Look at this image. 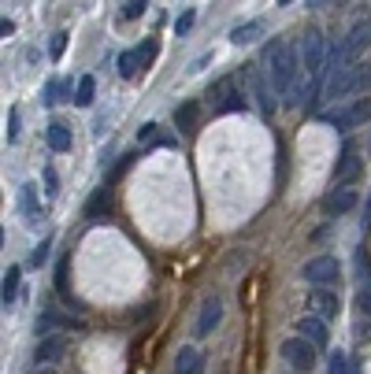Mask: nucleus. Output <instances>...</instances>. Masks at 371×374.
<instances>
[{"label": "nucleus", "instance_id": "obj_1", "mask_svg": "<svg viewBox=\"0 0 371 374\" xmlns=\"http://www.w3.org/2000/svg\"><path fill=\"white\" fill-rule=\"evenodd\" d=\"M267 82H271V89H275L278 97H289L294 93V82H297V71H301V63H297V52H294V45L289 41H278L275 49H271V56H267Z\"/></svg>", "mask_w": 371, "mask_h": 374}, {"label": "nucleus", "instance_id": "obj_2", "mask_svg": "<svg viewBox=\"0 0 371 374\" xmlns=\"http://www.w3.org/2000/svg\"><path fill=\"white\" fill-rule=\"evenodd\" d=\"M327 60H331V52H327L323 34L320 30H309V34H304V41H301V67L312 75L315 89L323 86V78H327Z\"/></svg>", "mask_w": 371, "mask_h": 374}, {"label": "nucleus", "instance_id": "obj_3", "mask_svg": "<svg viewBox=\"0 0 371 374\" xmlns=\"http://www.w3.org/2000/svg\"><path fill=\"white\" fill-rule=\"evenodd\" d=\"M208 100H212V112H215V115H227V112H246V108H249L246 93H241V89L234 86V78H227V75H223V78L215 82L212 89H208Z\"/></svg>", "mask_w": 371, "mask_h": 374}, {"label": "nucleus", "instance_id": "obj_4", "mask_svg": "<svg viewBox=\"0 0 371 374\" xmlns=\"http://www.w3.org/2000/svg\"><path fill=\"white\" fill-rule=\"evenodd\" d=\"M368 119H371V100L360 97V100H352L349 108H338V112H331L327 123L334 126V130H357V126H364Z\"/></svg>", "mask_w": 371, "mask_h": 374}, {"label": "nucleus", "instance_id": "obj_5", "mask_svg": "<svg viewBox=\"0 0 371 374\" xmlns=\"http://www.w3.org/2000/svg\"><path fill=\"white\" fill-rule=\"evenodd\" d=\"M283 360H286L294 371L309 374V371L315 367V345L304 341V337H286V341H283Z\"/></svg>", "mask_w": 371, "mask_h": 374}, {"label": "nucleus", "instance_id": "obj_6", "mask_svg": "<svg viewBox=\"0 0 371 374\" xmlns=\"http://www.w3.org/2000/svg\"><path fill=\"white\" fill-rule=\"evenodd\" d=\"M301 278H304V282H312L315 289H320V286L327 289V286H334V282L342 278V267H338V260H334V256H315V260L304 263Z\"/></svg>", "mask_w": 371, "mask_h": 374}, {"label": "nucleus", "instance_id": "obj_7", "mask_svg": "<svg viewBox=\"0 0 371 374\" xmlns=\"http://www.w3.org/2000/svg\"><path fill=\"white\" fill-rule=\"evenodd\" d=\"M357 82H360V63L342 67V71H331L327 82H323V97H327V100H342V97H349L352 89H357Z\"/></svg>", "mask_w": 371, "mask_h": 374}, {"label": "nucleus", "instance_id": "obj_8", "mask_svg": "<svg viewBox=\"0 0 371 374\" xmlns=\"http://www.w3.org/2000/svg\"><path fill=\"white\" fill-rule=\"evenodd\" d=\"M357 204H360V193H357V189H349V186H334L331 193L323 197V212L334 215V219H338V215H349Z\"/></svg>", "mask_w": 371, "mask_h": 374}, {"label": "nucleus", "instance_id": "obj_9", "mask_svg": "<svg viewBox=\"0 0 371 374\" xmlns=\"http://www.w3.org/2000/svg\"><path fill=\"white\" fill-rule=\"evenodd\" d=\"M360 156H357V149H352V141L342 149V160L334 163V186H349V182H357V175H360Z\"/></svg>", "mask_w": 371, "mask_h": 374}, {"label": "nucleus", "instance_id": "obj_10", "mask_svg": "<svg viewBox=\"0 0 371 374\" xmlns=\"http://www.w3.org/2000/svg\"><path fill=\"white\" fill-rule=\"evenodd\" d=\"M63 352H67V337L45 334L38 341V349H34V363H38V367H49V363H56Z\"/></svg>", "mask_w": 371, "mask_h": 374}, {"label": "nucleus", "instance_id": "obj_11", "mask_svg": "<svg viewBox=\"0 0 371 374\" xmlns=\"http://www.w3.org/2000/svg\"><path fill=\"white\" fill-rule=\"evenodd\" d=\"M297 334H301L304 341H312L315 349L327 345V326H323L320 315H301V319H297Z\"/></svg>", "mask_w": 371, "mask_h": 374}, {"label": "nucleus", "instance_id": "obj_12", "mask_svg": "<svg viewBox=\"0 0 371 374\" xmlns=\"http://www.w3.org/2000/svg\"><path fill=\"white\" fill-rule=\"evenodd\" d=\"M219 319H223V304L215 297H208L201 304V319H197V337H208L215 326H219Z\"/></svg>", "mask_w": 371, "mask_h": 374}, {"label": "nucleus", "instance_id": "obj_13", "mask_svg": "<svg viewBox=\"0 0 371 374\" xmlns=\"http://www.w3.org/2000/svg\"><path fill=\"white\" fill-rule=\"evenodd\" d=\"M312 308H315V315H320V319H338V312H342L338 293H334V289H323V286L312 293Z\"/></svg>", "mask_w": 371, "mask_h": 374}, {"label": "nucleus", "instance_id": "obj_14", "mask_svg": "<svg viewBox=\"0 0 371 374\" xmlns=\"http://www.w3.org/2000/svg\"><path fill=\"white\" fill-rule=\"evenodd\" d=\"M197 123H201V104H197V100H186L175 112V126L178 130H197Z\"/></svg>", "mask_w": 371, "mask_h": 374}, {"label": "nucleus", "instance_id": "obj_15", "mask_svg": "<svg viewBox=\"0 0 371 374\" xmlns=\"http://www.w3.org/2000/svg\"><path fill=\"white\" fill-rule=\"evenodd\" d=\"M19 208L26 215H30V223H38L41 219V204H38V186L34 182H26V186L19 189Z\"/></svg>", "mask_w": 371, "mask_h": 374}, {"label": "nucleus", "instance_id": "obj_16", "mask_svg": "<svg viewBox=\"0 0 371 374\" xmlns=\"http://www.w3.org/2000/svg\"><path fill=\"white\" fill-rule=\"evenodd\" d=\"M71 141H75V138H71V126L67 123H52L49 126V149L52 152H67Z\"/></svg>", "mask_w": 371, "mask_h": 374}, {"label": "nucleus", "instance_id": "obj_17", "mask_svg": "<svg viewBox=\"0 0 371 374\" xmlns=\"http://www.w3.org/2000/svg\"><path fill=\"white\" fill-rule=\"evenodd\" d=\"M201 352L197 349H182L178 352V360H175V374H201Z\"/></svg>", "mask_w": 371, "mask_h": 374}, {"label": "nucleus", "instance_id": "obj_18", "mask_svg": "<svg viewBox=\"0 0 371 374\" xmlns=\"http://www.w3.org/2000/svg\"><path fill=\"white\" fill-rule=\"evenodd\" d=\"M93 97H97V78L93 75H82V78H78V86H75V104L78 108H89V104H93Z\"/></svg>", "mask_w": 371, "mask_h": 374}, {"label": "nucleus", "instance_id": "obj_19", "mask_svg": "<svg viewBox=\"0 0 371 374\" xmlns=\"http://www.w3.org/2000/svg\"><path fill=\"white\" fill-rule=\"evenodd\" d=\"M256 38H264V23H246V26H234L230 30L234 45H252Z\"/></svg>", "mask_w": 371, "mask_h": 374}, {"label": "nucleus", "instance_id": "obj_20", "mask_svg": "<svg viewBox=\"0 0 371 374\" xmlns=\"http://www.w3.org/2000/svg\"><path fill=\"white\" fill-rule=\"evenodd\" d=\"M86 215L89 219H104L108 215V189H97V193L86 200Z\"/></svg>", "mask_w": 371, "mask_h": 374}, {"label": "nucleus", "instance_id": "obj_21", "mask_svg": "<svg viewBox=\"0 0 371 374\" xmlns=\"http://www.w3.org/2000/svg\"><path fill=\"white\" fill-rule=\"evenodd\" d=\"M15 293H19V267H8L4 271V308H12V300H15Z\"/></svg>", "mask_w": 371, "mask_h": 374}, {"label": "nucleus", "instance_id": "obj_22", "mask_svg": "<svg viewBox=\"0 0 371 374\" xmlns=\"http://www.w3.org/2000/svg\"><path fill=\"white\" fill-rule=\"evenodd\" d=\"M138 71H141V56H138V49L123 52V56H119V75H123V78H134Z\"/></svg>", "mask_w": 371, "mask_h": 374}, {"label": "nucleus", "instance_id": "obj_23", "mask_svg": "<svg viewBox=\"0 0 371 374\" xmlns=\"http://www.w3.org/2000/svg\"><path fill=\"white\" fill-rule=\"evenodd\" d=\"M138 138H141V145H175L171 138H164V134H160V126H156V123H145Z\"/></svg>", "mask_w": 371, "mask_h": 374}, {"label": "nucleus", "instance_id": "obj_24", "mask_svg": "<svg viewBox=\"0 0 371 374\" xmlns=\"http://www.w3.org/2000/svg\"><path fill=\"white\" fill-rule=\"evenodd\" d=\"M60 97H71V82H49V89H45V104H60Z\"/></svg>", "mask_w": 371, "mask_h": 374}, {"label": "nucleus", "instance_id": "obj_25", "mask_svg": "<svg viewBox=\"0 0 371 374\" xmlns=\"http://www.w3.org/2000/svg\"><path fill=\"white\" fill-rule=\"evenodd\" d=\"M145 8H149V0H126L123 4V19H141Z\"/></svg>", "mask_w": 371, "mask_h": 374}, {"label": "nucleus", "instance_id": "obj_26", "mask_svg": "<svg viewBox=\"0 0 371 374\" xmlns=\"http://www.w3.org/2000/svg\"><path fill=\"white\" fill-rule=\"evenodd\" d=\"M63 49H67V30L52 34V45H49V56H52V60H60V56H63Z\"/></svg>", "mask_w": 371, "mask_h": 374}, {"label": "nucleus", "instance_id": "obj_27", "mask_svg": "<svg viewBox=\"0 0 371 374\" xmlns=\"http://www.w3.org/2000/svg\"><path fill=\"white\" fill-rule=\"evenodd\" d=\"M138 56H141V67H149V63H152V56H156V38L141 41V45H138Z\"/></svg>", "mask_w": 371, "mask_h": 374}, {"label": "nucleus", "instance_id": "obj_28", "mask_svg": "<svg viewBox=\"0 0 371 374\" xmlns=\"http://www.w3.org/2000/svg\"><path fill=\"white\" fill-rule=\"evenodd\" d=\"M193 23H197V12H182V15H178V23H175V34H189V30H193Z\"/></svg>", "mask_w": 371, "mask_h": 374}, {"label": "nucleus", "instance_id": "obj_29", "mask_svg": "<svg viewBox=\"0 0 371 374\" xmlns=\"http://www.w3.org/2000/svg\"><path fill=\"white\" fill-rule=\"evenodd\" d=\"M327 374H346V352H331Z\"/></svg>", "mask_w": 371, "mask_h": 374}, {"label": "nucleus", "instance_id": "obj_30", "mask_svg": "<svg viewBox=\"0 0 371 374\" xmlns=\"http://www.w3.org/2000/svg\"><path fill=\"white\" fill-rule=\"evenodd\" d=\"M49 249H52V241H41L38 249H34V256H30V263H34V267H41V263L49 260Z\"/></svg>", "mask_w": 371, "mask_h": 374}, {"label": "nucleus", "instance_id": "obj_31", "mask_svg": "<svg viewBox=\"0 0 371 374\" xmlns=\"http://www.w3.org/2000/svg\"><path fill=\"white\" fill-rule=\"evenodd\" d=\"M357 308H360V315H371V289H360L357 293Z\"/></svg>", "mask_w": 371, "mask_h": 374}, {"label": "nucleus", "instance_id": "obj_32", "mask_svg": "<svg viewBox=\"0 0 371 374\" xmlns=\"http://www.w3.org/2000/svg\"><path fill=\"white\" fill-rule=\"evenodd\" d=\"M56 289H60V293H67V263H60V267H56Z\"/></svg>", "mask_w": 371, "mask_h": 374}, {"label": "nucleus", "instance_id": "obj_33", "mask_svg": "<svg viewBox=\"0 0 371 374\" xmlns=\"http://www.w3.org/2000/svg\"><path fill=\"white\" fill-rule=\"evenodd\" d=\"M19 138V112H12V119H8V141Z\"/></svg>", "mask_w": 371, "mask_h": 374}, {"label": "nucleus", "instance_id": "obj_34", "mask_svg": "<svg viewBox=\"0 0 371 374\" xmlns=\"http://www.w3.org/2000/svg\"><path fill=\"white\" fill-rule=\"evenodd\" d=\"M357 89L364 93V89H371V67H360V82H357Z\"/></svg>", "mask_w": 371, "mask_h": 374}, {"label": "nucleus", "instance_id": "obj_35", "mask_svg": "<svg viewBox=\"0 0 371 374\" xmlns=\"http://www.w3.org/2000/svg\"><path fill=\"white\" fill-rule=\"evenodd\" d=\"M45 186H49V197H56V175L52 171H45Z\"/></svg>", "mask_w": 371, "mask_h": 374}, {"label": "nucleus", "instance_id": "obj_36", "mask_svg": "<svg viewBox=\"0 0 371 374\" xmlns=\"http://www.w3.org/2000/svg\"><path fill=\"white\" fill-rule=\"evenodd\" d=\"M0 34H4V38H8V34H15V23L4 19V23H0Z\"/></svg>", "mask_w": 371, "mask_h": 374}, {"label": "nucleus", "instance_id": "obj_37", "mask_svg": "<svg viewBox=\"0 0 371 374\" xmlns=\"http://www.w3.org/2000/svg\"><path fill=\"white\" fill-rule=\"evenodd\" d=\"M312 4H315V8H320V4H338V0H312Z\"/></svg>", "mask_w": 371, "mask_h": 374}, {"label": "nucleus", "instance_id": "obj_38", "mask_svg": "<svg viewBox=\"0 0 371 374\" xmlns=\"http://www.w3.org/2000/svg\"><path fill=\"white\" fill-rule=\"evenodd\" d=\"M278 4H283V8H286V4H294V0H278Z\"/></svg>", "mask_w": 371, "mask_h": 374}, {"label": "nucleus", "instance_id": "obj_39", "mask_svg": "<svg viewBox=\"0 0 371 374\" xmlns=\"http://www.w3.org/2000/svg\"><path fill=\"white\" fill-rule=\"evenodd\" d=\"M38 374H52V371H38Z\"/></svg>", "mask_w": 371, "mask_h": 374}]
</instances>
